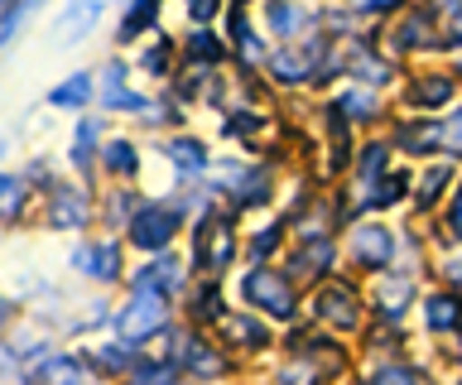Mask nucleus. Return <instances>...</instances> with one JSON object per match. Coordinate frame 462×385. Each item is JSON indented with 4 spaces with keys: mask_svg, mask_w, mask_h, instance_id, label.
Segmentation results:
<instances>
[{
    "mask_svg": "<svg viewBox=\"0 0 462 385\" xmlns=\"http://www.w3.org/2000/svg\"><path fill=\"white\" fill-rule=\"evenodd\" d=\"M10 5H20V0H0V10H10Z\"/></svg>",
    "mask_w": 462,
    "mask_h": 385,
    "instance_id": "ea45409f",
    "label": "nucleus"
},
{
    "mask_svg": "<svg viewBox=\"0 0 462 385\" xmlns=\"http://www.w3.org/2000/svg\"><path fill=\"white\" fill-rule=\"evenodd\" d=\"M352 255L371 270H385V261L395 255V241H390V232H381V226H361V232H352Z\"/></svg>",
    "mask_w": 462,
    "mask_h": 385,
    "instance_id": "423d86ee",
    "label": "nucleus"
},
{
    "mask_svg": "<svg viewBox=\"0 0 462 385\" xmlns=\"http://www.w3.org/2000/svg\"><path fill=\"white\" fill-rule=\"evenodd\" d=\"M169 154H173V164H179L183 174H198V169L208 164V150H202L198 140H173V145H169Z\"/></svg>",
    "mask_w": 462,
    "mask_h": 385,
    "instance_id": "4468645a",
    "label": "nucleus"
},
{
    "mask_svg": "<svg viewBox=\"0 0 462 385\" xmlns=\"http://www.w3.org/2000/svg\"><path fill=\"white\" fill-rule=\"evenodd\" d=\"M87 217V203H82V193H72V188H58L53 193V212H49V222L58 226V232H68V226H78Z\"/></svg>",
    "mask_w": 462,
    "mask_h": 385,
    "instance_id": "9d476101",
    "label": "nucleus"
},
{
    "mask_svg": "<svg viewBox=\"0 0 462 385\" xmlns=\"http://www.w3.org/2000/svg\"><path fill=\"white\" fill-rule=\"evenodd\" d=\"M140 63L150 68V73H164V63H169V49H150V53H144Z\"/></svg>",
    "mask_w": 462,
    "mask_h": 385,
    "instance_id": "72a5a7b5",
    "label": "nucleus"
},
{
    "mask_svg": "<svg viewBox=\"0 0 462 385\" xmlns=\"http://www.w3.org/2000/svg\"><path fill=\"white\" fill-rule=\"evenodd\" d=\"M39 380H43V385H78V380H82L78 356H49V362L39 366Z\"/></svg>",
    "mask_w": 462,
    "mask_h": 385,
    "instance_id": "9b49d317",
    "label": "nucleus"
},
{
    "mask_svg": "<svg viewBox=\"0 0 462 385\" xmlns=\"http://www.w3.org/2000/svg\"><path fill=\"white\" fill-rule=\"evenodd\" d=\"M198 308H202L198 318H217V313H222V298H217V289H202V294H198Z\"/></svg>",
    "mask_w": 462,
    "mask_h": 385,
    "instance_id": "2f4dec72",
    "label": "nucleus"
},
{
    "mask_svg": "<svg viewBox=\"0 0 462 385\" xmlns=\"http://www.w3.org/2000/svg\"><path fill=\"white\" fill-rule=\"evenodd\" d=\"M226 337L245 342V347H260V342H265V327L251 323V318H231V323H226Z\"/></svg>",
    "mask_w": 462,
    "mask_h": 385,
    "instance_id": "412c9836",
    "label": "nucleus"
},
{
    "mask_svg": "<svg viewBox=\"0 0 462 385\" xmlns=\"http://www.w3.org/2000/svg\"><path fill=\"white\" fill-rule=\"evenodd\" d=\"M245 298H251V304H260L270 318H294V289H289L284 275H270V270L245 275Z\"/></svg>",
    "mask_w": 462,
    "mask_h": 385,
    "instance_id": "f257e3e1",
    "label": "nucleus"
},
{
    "mask_svg": "<svg viewBox=\"0 0 462 385\" xmlns=\"http://www.w3.org/2000/svg\"><path fill=\"white\" fill-rule=\"evenodd\" d=\"M130 212H140V207H130V193H116V203H111V217H130Z\"/></svg>",
    "mask_w": 462,
    "mask_h": 385,
    "instance_id": "e433bc0d",
    "label": "nucleus"
},
{
    "mask_svg": "<svg viewBox=\"0 0 462 385\" xmlns=\"http://www.w3.org/2000/svg\"><path fill=\"white\" fill-rule=\"evenodd\" d=\"M179 284H183L179 261H169V255H159V265L140 270V289H150V294H169V289H179Z\"/></svg>",
    "mask_w": 462,
    "mask_h": 385,
    "instance_id": "1a4fd4ad",
    "label": "nucleus"
},
{
    "mask_svg": "<svg viewBox=\"0 0 462 385\" xmlns=\"http://www.w3.org/2000/svg\"><path fill=\"white\" fill-rule=\"evenodd\" d=\"M135 385H173V371L169 366H140V376H135Z\"/></svg>",
    "mask_w": 462,
    "mask_h": 385,
    "instance_id": "bb28decb",
    "label": "nucleus"
},
{
    "mask_svg": "<svg viewBox=\"0 0 462 385\" xmlns=\"http://www.w3.org/2000/svg\"><path fill=\"white\" fill-rule=\"evenodd\" d=\"M448 44H462V5L453 10V20H448Z\"/></svg>",
    "mask_w": 462,
    "mask_h": 385,
    "instance_id": "4c0bfd02",
    "label": "nucleus"
},
{
    "mask_svg": "<svg viewBox=\"0 0 462 385\" xmlns=\"http://www.w3.org/2000/svg\"><path fill=\"white\" fill-rule=\"evenodd\" d=\"M173 226H179V217H173V207H159V203H144L135 217H130V241H135L140 251H164Z\"/></svg>",
    "mask_w": 462,
    "mask_h": 385,
    "instance_id": "f03ea898",
    "label": "nucleus"
},
{
    "mask_svg": "<svg viewBox=\"0 0 462 385\" xmlns=\"http://www.w3.org/2000/svg\"><path fill=\"white\" fill-rule=\"evenodd\" d=\"M352 10H366V15H390V10H400L404 0H346Z\"/></svg>",
    "mask_w": 462,
    "mask_h": 385,
    "instance_id": "a878e982",
    "label": "nucleus"
},
{
    "mask_svg": "<svg viewBox=\"0 0 462 385\" xmlns=\"http://www.w3.org/2000/svg\"><path fill=\"white\" fill-rule=\"evenodd\" d=\"M183 5H188V20L193 24H208L217 10H222V0H183Z\"/></svg>",
    "mask_w": 462,
    "mask_h": 385,
    "instance_id": "393cba45",
    "label": "nucleus"
},
{
    "mask_svg": "<svg viewBox=\"0 0 462 385\" xmlns=\"http://www.w3.org/2000/svg\"><path fill=\"white\" fill-rule=\"evenodd\" d=\"M443 145L453 150V154H462V111H457V116L443 125Z\"/></svg>",
    "mask_w": 462,
    "mask_h": 385,
    "instance_id": "c756f323",
    "label": "nucleus"
},
{
    "mask_svg": "<svg viewBox=\"0 0 462 385\" xmlns=\"http://www.w3.org/2000/svg\"><path fill=\"white\" fill-rule=\"evenodd\" d=\"M87 96H92V78H82V73H78V78H68L63 87L53 92V106H82Z\"/></svg>",
    "mask_w": 462,
    "mask_h": 385,
    "instance_id": "f3484780",
    "label": "nucleus"
},
{
    "mask_svg": "<svg viewBox=\"0 0 462 385\" xmlns=\"http://www.w3.org/2000/svg\"><path fill=\"white\" fill-rule=\"evenodd\" d=\"M318 63H323V39H309V44H294V49H280L270 59V73L289 82V87H299V82H309L318 73Z\"/></svg>",
    "mask_w": 462,
    "mask_h": 385,
    "instance_id": "20e7f679",
    "label": "nucleus"
},
{
    "mask_svg": "<svg viewBox=\"0 0 462 385\" xmlns=\"http://www.w3.org/2000/svg\"><path fill=\"white\" fill-rule=\"evenodd\" d=\"M453 226H457V236H462V193L453 197Z\"/></svg>",
    "mask_w": 462,
    "mask_h": 385,
    "instance_id": "58836bf2",
    "label": "nucleus"
},
{
    "mask_svg": "<svg viewBox=\"0 0 462 385\" xmlns=\"http://www.w3.org/2000/svg\"><path fill=\"white\" fill-rule=\"evenodd\" d=\"M97 121H82L78 135H72V164H92V145H97Z\"/></svg>",
    "mask_w": 462,
    "mask_h": 385,
    "instance_id": "6ab92c4d",
    "label": "nucleus"
},
{
    "mask_svg": "<svg viewBox=\"0 0 462 385\" xmlns=\"http://www.w3.org/2000/svg\"><path fill=\"white\" fill-rule=\"evenodd\" d=\"M381 169H385V145H371V150H366V160H361V174L375 179Z\"/></svg>",
    "mask_w": 462,
    "mask_h": 385,
    "instance_id": "cd10ccee",
    "label": "nucleus"
},
{
    "mask_svg": "<svg viewBox=\"0 0 462 385\" xmlns=\"http://www.w3.org/2000/svg\"><path fill=\"white\" fill-rule=\"evenodd\" d=\"M97 362L106 366V371H125L130 362H135V356H130V347H125V342H121V347L111 342V347H101V356H97Z\"/></svg>",
    "mask_w": 462,
    "mask_h": 385,
    "instance_id": "5701e85b",
    "label": "nucleus"
},
{
    "mask_svg": "<svg viewBox=\"0 0 462 385\" xmlns=\"http://www.w3.org/2000/svg\"><path fill=\"white\" fill-rule=\"evenodd\" d=\"M188 44H193V49L202 53V59H217V39H212L208 30H202V34H193V39H188Z\"/></svg>",
    "mask_w": 462,
    "mask_h": 385,
    "instance_id": "473e14b6",
    "label": "nucleus"
},
{
    "mask_svg": "<svg viewBox=\"0 0 462 385\" xmlns=\"http://www.w3.org/2000/svg\"><path fill=\"white\" fill-rule=\"evenodd\" d=\"M20 193H24V183L10 174V179H5V217H14V212H20V203H24Z\"/></svg>",
    "mask_w": 462,
    "mask_h": 385,
    "instance_id": "c85d7f7f",
    "label": "nucleus"
},
{
    "mask_svg": "<svg viewBox=\"0 0 462 385\" xmlns=\"http://www.w3.org/2000/svg\"><path fill=\"white\" fill-rule=\"evenodd\" d=\"M318 313H323L328 323H337V327H356V298L342 289V284H332V289L318 294Z\"/></svg>",
    "mask_w": 462,
    "mask_h": 385,
    "instance_id": "0eeeda50",
    "label": "nucleus"
},
{
    "mask_svg": "<svg viewBox=\"0 0 462 385\" xmlns=\"http://www.w3.org/2000/svg\"><path fill=\"white\" fill-rule=\"evenodd\" d=\"M265 15H270V30H274V34H289V30L299 24V5H294V0H270Z\"/></svg>",
    "mask_w": 462,
    "mask_h": 385,
    "instance_id": "a211bd4d",
    "label": "nucleus"
},
{
    "mask_svg": "<svg viewBox=\"0 0 462 385\" xmlns=\"http://www.w3.org/2000/svg\"><path fill=\"white\" fill-rule=\"evenodd\" d=\"M231 226L226 222H212V226H202V236H198V265L202 270H226V261H231Z\"/></svg>",
    "mask_w": 462,
    "mask_h": 385,
    "instance_id": "39448f33",
    "label": "nucleus"
},
{
    "mask_svg": "<svg viewBox=\"0 0 462 385\" xmlns=\"http://www.w3.org/2000/svg\"><path fill=\"white\" fill-rule=\"evenodd\" d=\"M443 183H448V169H429V179L419 183V207H429V203H433V193H439Z\"/></svg>",
    "mask_w": 462,
    "mask_h": 385,
    "instance_id": "b1692460",
    "label": "nucleus"
},
{
    "mask_svg": "<svg viewBox=\"0 0 462 385\" xmlns=\"http://www.w3.org/2000/svg\"><path fill=\"white\" fill-rule=\"evenodd\" d=\"M375 385H414V376L404 366H385L381 376H375Z\"/></svg>",
    "mask_w": 462,
    "mask_h": 385,
    "instance_id": "7c9ffc66",
    "label": "nucleus"
},
{
    "mask_svg": "<svg viewBox=\"0 0 462 385\" xmlns=\"http://www.w3.org/2000/svg\"><path fill=\"white\" fill-rule=\"evenodd\" d=\"M212 347H202L198 337H179V362L188 366V371H198V376H222V356H208Z\"/></svg>",
    "mask_w": 462,
    "mask_h": 385,
    "instance_id": "6e6552de",
    "label": "nucleus"
},
{
    "mask_svg": "<svg viewBox=\"0 0 462 385\" xmlns=\"http://www.w3.org/2000/svg\"><path fill=\"white\" fill-rule=\"evenodd\" d=\"M101 160H106V169H111V174H135V150H130L125 145V140H111V145L106 150H101Z\"/></svg>",
    "mask_w": 462,
    "mask_h": 385,
    "instance_id": "dca6fc26",
    "label": "nucleus"
},
{
    "mask_svg": "<svg viewBox=\"0 0 462 385\" xmlns=\"http://www.w3.org/2000/svg\"><path fill=\"white\" fill-rule=\"evenodd\" d=\"M342 106L356 111V116H371V96H356V92H352V96H342Z\"/></svg>",
    "mask_w": 462,
    "mask_h": 385,
    "instance_id": "f704fd0d",
    "label": "nucleus"
},
{
    "mask_svg": "<svg viewBox=\"0 0 462 385\" xmlns=\"http://www.w3.org/2000/svg\"><path fill=\"white\" fill-rule=\"evenodd\" d=\"M448 96H453V82L448 78H429V87H414L419 106H439V102H448Z\"/></svg>",
    "mask_w": 462,
    "mask_h": 385,
    "instance_id": "aec40b11",
    "label": "nucleus"
},
{
    "mask_svg": "<svg viewBox=\"0 0 462 385\" xmlns=\"http://www.w3.org/2000/svg\"><path fill=\"white\" fill-rule=\"evenodd\" d=\"M116 327H121V337H154L159 327H164V294H150V289H140L135 298H130V308L116 318Z\"/></svg>",
    "mask_w": 462,
    "mask_h": 385,
    "instance_id": "7ed1b4c3",
    "label": "nucleus"
},
{
    "mask_svg": "<svg viewBox=\"0 0 462 385\" xmlns=\"http://www.w3.org/2000/svg\"><path fill=\"white\" fill-rule=\"evenodd\" d=\"M87 275H97V280H116V275H121V246H116V241L92 246V270H87Z\"/></svg>",
    "mask_w": 462,
    "mask_h": 385,
    "instance_id": "ddd939ff",
    "label": "nucleus"
},
{
    "mask_svg": "<svg viewBox=\"0 0 462 385\" xmlns=\"http://www.w3.org/2000/svg\"><path fill=\"white\" fill-rule=\"evenodd\" d=\"M154 10H159V0H130L121 34H125V39H135V34L144 30V24H154Z\"/></svg>",
    "mask_w": 462,
    "mask_h": 385,
    "instance_id": "2eb2a0df",
    "label": "nucleus"
},
{
    "mask_svg": "<svg viewBox=\"0 0 462 385\" xmlns=\"http://www.w3.org/2000/svg\"><path fill=\"white\" fill-rule=\"evenodd\" d=\"M457 313H462V304H457V298H448V294H433L429 304H424V323L433 327V333H448V327L457 323Z\"/></svg>",
    "mask_w": 462,
    "mask_h": 385,
    "instance_id": "f8f14e48",
    "label": "nucleus"
},
{
    "mask_svg": "<svg viewBox=\"0 0 462 385\" xmlns=\"http://www.w3.org/2000/svg\"><path fill=\"white\" fill-rule=\"evenodd\" d=\"M395 39H400V49H419V39H424V44H429V24H424V15H419V10H414V15L404 20V30H400Z\"/></svg>",
    "mask_w": 462,
    "mask_h": 385,
    "instance_id": "4be33fe9",
    "label": "nucleus"
},
{
    "mask_svg": "<svg viewBox=\"0 0 462 385\" xmlns=\"http://www.w3.org/2000/svg\"><path fill=\"white\" fill-rule=\"evenodd\" d=\"M274 246H280V232H274V226L255 236V255H265V251H274Z\"/></svg>",
    "mask_w": 462,
    "mask_h": 385,
    "instance_id": "c9c22d12",
    "label": "nucleus"
}]
</instances>
